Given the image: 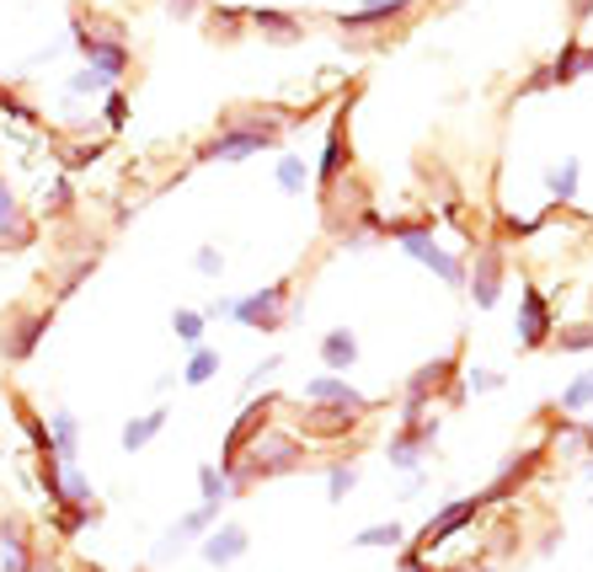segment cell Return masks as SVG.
Instances as JSON below:
<instances>
[{"label": "cell", "instance_id": "cell-1", "mask_svg": "<svg viewBox=\"0 0 593 572\" xmlns=\"http://www.w3.org/2000/svg\"><path fill=\"white\" fill-rule=\"evenodd\" d=\"M305 460H311V450H305V439H300V434H278V428H262V434L251 439V450L240 455L225 476H231V492L240 497V492L257 487V482H273V476L300 471Z\"/></svg>", "mask_w": 593, "mask_h": 572}, {"label": "cell", "instance_id": "cell-2", "mask_svg": "<svg viewBox=\"0 0 593 572\" xmlns=\"http://www.w3.org/2000/svg\"><path fill=\"white\" fill-rule=\"evenodd\" d=\"M278 145V123H262V119H240L236 128H220L203 150V161H246L257 150Z\"/></svg>", "mask_w": 593, "mask_h": 572}, {"label": "cell", "instance_id": "cell-3", "mask_svg": "<svg viewBox=\"0 0 593 572\" xmlns=\"http://www.w3.org/2000/svg\"><path fill=\"white\" fill-rule=\"evenodd\" d=\"M481 514H486V508H481V497H455V503H444L434 519L423 525V535H417V540H412L406 551H417V557H434V551L444 546V540H449V535H460L466 525H475Z\"/></svg>", "mask_w": 593, "mask_h": 572}, {"label": "cell", "instance_id": "cell-4", "mask_svg": "<svg viewBox=\"0 0 593 572\" xmlns=\"http://www.w3.org/2000/svg\"><path fill=\"white\" fill-rule=\"evenodd\" d=\"M391 231H395V242L406 246V251H412V257H417L423 268H434V273H438V279H444L449 289L466 284V268H460V257H449V251L434 242V231H423V225H391Z\"/></svg>", "mask_w": 593, "mask_h": 572}, {"label": "cell", "instance_id": "cell-5", "mask_svg": "<svg viewBox=\"0 0 593 572\" xmlns=\"http://www.w3.org/2000/svg\"><path fill=\"white\" fill-rule=\"evenodd\" d=\"M283 305H289V284H268V289H251L231 305V322L240 327H257V332H278L283 327Z\"/></svg>", "mask_w": 593, "mask_h": 572}, {"label": "cell", "instance_id": "cell-6", "mask_svg": "<svg viewBox=\"0 0 593 572\" xmlns=\"http://www.w3.org/2000/svg\"><path fill=\"white\" fill-rule=\"evenodd\" d=\"M438 439V417H423V423H401L391 434V445H385V455H391L395 471H406V476H417L423 471V455L434 450Z\"/></svg>", "mask_w": 593, "mask_h": 572}, {"label": "cell", "instance_id": "cell-7", "mask_svg": "<svg viewBox=\"0 0 593 572\" xmlns=\"http://www.w3.org/2000/svg\"><path fill=\"white\" fill-rule=\"evenodd\" d=\"M273 407H278L273 396H262V402H246V407H240V417L231 423V434H225V450H220V471H231L240 455L251 450V439L273 423Z\"/></svg>", "mask_w": 593, "mask_h": 572}, {"label": "cell", "instance_id": "cell-8", "mask_svg": "<svg viewBox=\"0 0 593 572\" xmlns=\"http://www.w3.org/2000/svg\"><path fill=\"white\" fill-rule=\"evenodd\" d=\"M551 305H546V294L535 284H524L518 289V348H546L551 343Z\"/></svg>", "mask_w": 593, "mask_h": 572}, {"label": "cell", "instance_id": "cell-9", "mask_svg": "<svg viewBox=\"0 0 593 572\" xmlns=\"http://www.w3.org/2000/svg\"><path fill=\"white\" fill-rule=\"evenodd\" d=\"M540 460H546V450L508 455V460H503V471L492 476V487H486V492H475V497H481V508H492V503H508V497H514V492L524 487V482H529L535 471H540Z\"/></svg>", "mask_w": 593, "mask_h": 572}, {"label": "cell", "instance_id": "cell-10", "mask_svg": "<svg viewBox=\"0 0 593 572\" xmlns=\"http://www.w3.org/2000/svg\"><path fill=\"white\" fill-rule=\"evenodd\" d=\"M246 551H251V535H246V525H214V530L198 540V557H203L209 568H236Z\"/></svg>", "mask_w": 593, "mask_h": 572}, {"label": "cell", "instance_id": "cell-11", "mask_svg": "<svg viewBox=\"0 0 593 572\" xmlns=\"http://www.w3.org/2000/svg\"><path fill=\"white\" fill-rule=\"evenodd\" d=\"M76 43H80V54H86V65H91L97 76L119 81L123 70H128V48H123V38H97V33L76 27Z\"/></svg>", "mask_w": 593, "mask_h": 572}, {"label": "cell", "instance_id": "cell-12", "mask_svg": "<svg viewBox=\"0 0 593 572\" xmlns=\"http://www.w3.org/2000/svg\"><path fill=\"white\" fill-rule=\"evenodd\" d=\"M369 412H354V407H305L300 417V434L305 439H343L348 428H358Z\"/></svg>", "mask_w": 593, "mask_h": 572}, {"label": "cell", "instance_id": "cell-13", "mask_svg": "<svg viewBox=\"0 0 593 572\" xmlns=\"http://www.w3.org/2000/svg\"><path fill=\"white\" fill-rule=\"evenodd\" d=\"M305 402H311V407H354V412H369V396H358L343 374H316V380H305Z\"/></svg>", "mask_w": 593, "mask_h": 572}, {"label": "cell", "instance_id": "cell-14", "mask_svg": "<svg viewBox=\"0 0 593 572\" xmlns=\"http://www.w3.org/2000/svg\"><path fill=\"white\" fill-rule=\"evenodd\" d=\"M38 546L27 540V530L16 519H0V572H33Z\"/></svg>", "mask_w": 593, "mask_h": 572}, {"label": "cell", "instance_id": "cell-15", "mask_svg": "<svg viewBox=\"0 0 593 572\" xmlns=\"http://www.w3.org/2000/svg\"><path fill=\"white\" fill-rule=\"evenodd\" d=\"M471 294H475V305H481V311H492V305H497V294H503V251H497V246H481V251H475V284H471Z\"/></svg>", "mask_w": 593, "mask_h": 572}, {"label": "cell", "instance_id": "cell-16", "mask_svg": "<svg viewBox=\"0 0 593 572\" xmlns=\"http://www.w3.org/2000/svg\"><path fill=\"white\" fill-rule=\"evenodd\" d=\"M48 332V316H22V322H5L0 327V348H5V359H33V348H38V337Z\"/></svg>", "mask_w": 593, "mask_h": 572}, {"label": "cell", "instance_id": "cell-17", "mask_svg": "<svg viewBox=\"0 0 593 572\" xmlns=\"http://www.w3.org/2000/svg\"><path fill=\"white\" fill-rule=\"evenodd\" d=\"M48 445H54V466H80V423H76V412H48Z\"/></svg>", "mask_w": 593, "mask_h": 572}, {"label": "cell", "instance_id": "cell-18", "mask_svg": "<svg viewBox=\"0 0 593 572\" xmlns=\"http://www.w3.org/2000/svg\"><path fill=\"white\" fill-rule=\"evenodd\" d=\"M321 364L332 369V374H348L358 364V337L348 327H332L321 337Z\"/></svg>", "mask_w": 593, "mask_h": 572}, {"label": "cell", "instance_id": "cell-19", "mask_svg": "<svg viewBox=\"0 0 593 572\" xmlns=\"http://www.w3.org/2000/svg\"><path fill=\"white\" fill-rule=\"evenodd\" d=\"M166 417H171L166 407H150L145 417H128V423H123V439H119V445H123L128 455H139L145 445H156V434L166 428Z\"/></svg>", "mask_w": 593, "mask_h": 572}, {"label": "cell", "instance_id": "cell-20", "mask_svg": "<svg viewBox=\"0 0 593 572\" xmlns=\"http://www.w3.org/2000/svg\"><path fill=\"white\" fill-rule=\"evenodd\" d=\"M412 0H369V5H358L354 16H343V27L348 33H363V27H374V22H391V16H401Z\"/></svg>", "mask_w": 593, "mask_h": 572}, {"label": "cell", "instance_id": "cell-21", "mask_svg": "<svg viewBox=\"0 0 593 572\" xmlns=\"http://www.w3.org/2000/svg\"><path fill=\"white\" fill-rule=\"evenodd\" d=\"M578 177H583V166H578V156H567L561 166H551V177H546V193H551L556 204H572V199H578Z\"/></svg>", "mask_w": 593, "mask_h": 572}, {"label": "cell", "instance_id": "cell-22", "mask_svg": "<svg viewBox=\"0 0 593 572\" xmlns=\"http://www.w3.org/2000/svg\"><path fill=\"white\" fill-rule=\"evenodd\" d=\"M198 497L203 503H214V508H225L236 492H231V476L220 471V466H198Z\"/></svg>", "mask_w": 593, "mask_h": 572}, {"label": "cell", "instance_id": "cell-23", "mask_svg": "<svg viewBox=\"0 0 593 572\" xmlns=\"http://www.w3.org/2000/svg\"><path fill=\"white\" fill-rule=\"evenodd\" d=\"M354 487H358V466L354 460H332L326 466V503H348Z\"/></svg>", "mask_w": 593, "mask_h": 572}, {"label": "cell", "instance_id": "cell-24", "mask_svg": "<svg viewBox=\"0 0 593 572\" xmlns=\"http://www.w3.org/2000/svg\"><path fill=\"white\" fill-rule=\"evenodd\" d=\"M593 407V369H583L567 391H561V417H583Z\"/></svg>", "mask_w": 593, "mask_h": 572}, {"label": "cell", "instance_id": "cell-25", "mask_svg": "<svg viewBox=\"0 0 593 572\" xmlns=\"http://www.w3.org/2000/svg\"><path fill=\"white\" fill-rule=\"evenodd\" d=\"M401 525H395V519H385V525H369V530H358L354 535V546L358 551H391V546H401Z\"/></svg>", "mask_w": 593, "mask_h": 572}, {"label": "cell", "instance_id": "cell-26", "mask_svg": "<svg viewBox=\"0 0 593 572\" xmlns=\"http://www.w3.org/2000/svg\"><path fill=\"white\" fill-rule=\"evenodd\" d=\"M214 374H220V354L198 343V348H193V359H188V369H182V380H188V385H209Z\"/></svg>", "mask_w": 593, "mask_h": 572}, {"label": "cell", "instance_id": "cell-27", "mask_svg": "<svg viewBox=\"0 0 593 572\" xmlns=\"http://www.w3.org/2000/svg\"><path fill=\"white\" fill-rule=\"evenodd\" d=\"M97 519H102V508H97V503H91V508H54V530L65 535V540L80 535L86 525H97Z\"/></svg>", "mask_w": 593, "mask_h": 572}, {"label": "cell", "instance_id": "cell-28", "mask_svg": "<svg viewBox=\"0 0 593 572\" xmlns=\"http://www.w3.org/2000/svg\"><path fill=\"white\" fill-rule=\"evenodd\" d=\"M343 161H348V150H343V123H332V134H326V156H321V182H326V188L337 182Z\"/></svg>", "mask_w": 593, "mask_h": 572}, {"label": "cell", "instance_id": "cell-29", "mask_svg": "<svg viewBox=\"0 0 593 572\" xmlns=\"http://www.w3.org/2000/svg\"><path fill=\"white\" fill-rule=\"evenodd\" d=\"M305 177H311V166L300 161L294 150L278 156V188H283V193H305Z\"/></svg>", "mask_w": 593, "mask_h": 572}, {"label": "cell", "instance_id": "cell-30", "mask_svg": "<svg viewBox=\"0 0 593 572\" xmlns=\"http://www.w3.org/2000/svg\"><path fill=\"white\" fill-rule=\"evenodd\" d=\"M251 22H257L262 33H273L278 43H294V38H300V27H289L294 16H283V11H251Z\"/></svg>", "mask_w": 593, "mask_h": 572}, {"label": "cell", "instance_id": "cell-31", "mask_svg": "<svg viewBox=\"0 0 593 572\" xmlns=\"http://www.w3.org/2000/svg\"><path fill=\"white\" fill-rule=\"evenodd\" d=\"M203 322H209L203 311H177V316H171V332H177L182 343H193V348H198V337H203Z\"/></svg>", "mask_w": 593, "mask_h": 572}, {"label": "cell", "instance_id": "cell-32", "mask_svg": "<svg viewBox=\"0 0 593 572\" xmlns=\"http://www.w3.org/2000/svg\"><path fill=\"white\" fill-rule=\"evenodd\" d=\"M5 236H11V242H27V236L16 231V199L5 193V177H0V242H5Z\"/></svg>", "mask_w": 593, "mask_h": 572}, {"label": "cell", "instance_id": "cell-33", "mask_svg": "<svg viewBox=\"0 0 593 572\" xmlns=\"http://www.w3.org/2000/svg\"><path fill=\"white\" fill-rule=\"evenodd\" d=\"M556 348H561V354H583V348H593V327H561L556 332Z\"/></svg>", "mask_w": 593, "mask_h": 572}, {"label": "cell", "instance_id": "cell-34", "mask_svg": "<svg viewBox=\"0 0 593 572\" xmlns=\"http://www.w3.org/2000/svg\"><path fill=\"white\" fill-rule=\"evenodd\" d=\"M466 391L492 396V391H503V374H497V369H471V374H466Z\"/></svg>", "mask_w": 593, "mask_h": 572}, {"label": "cell", "instance_id": "cell-35", "mask_svg": "<svg viewBox=\"0 0 593 572\" xmlns=\"http://www.w3.org/2000/svg\"><path fill=\"white\" fill-rule=\"evenodd\" d=\"M86 91H108V76H97L91 65H86V70H76V76H70V97H86Z\"/></svg>", "mask_w": 593, "mask_h": 572}, {"label": "cell", "instance_id": "cell-36", "mask_svg": "<svg viewBox=\"0 0 593 572\" xmlns=\"http://www.w3.org/2000/svg\"><path fill=\"white\" fill-rule=\"evenodd\" d=\"M278 369H283V359H278V354H273V359H262V364H257V369H251V374H246V391H257L262 380H273Z\"/></svg>", "mask_w": 593, "mask_h": 572}, {"label": "cell", "instance_id": "cell-37", "mask_svg": "<svg viewBox=\"0 0 593 572\" xmlns=\"http://www.w3.org/2000/svg\"><path fill=\"white\" fill-rule=\"evenodd\" d=\"M193 262H198V273H209V279H214V273H220V268H225V257H220V251H214V246H203V251H198Z\"/></svg>", "mask_w": 593, "mask_h": 572}, {"label": "cell", "instance_id": "cell-38", "mask_svg": "<svg viewBox=\"0 0 593 572\" xmlns=\"http://www.w3.org/2000/svg\"><path fill=\"white\" fill-rule=\"evenodd\" d=\"M123 119H128V102L113 91V97H108V123H123Z\"/></svg>", "mask_w": 593, "mask_h": 572}, {"label": "cell", "instance_id": "cell-39", "mask_svg": "<svg viewBox=\"0 0 593 572\" xmlns=\"http://www.w3.org/2000/svg\"><path fill=\"white\" fill-rule=\"evenodd\" d=\"M171 11H177V16H193V11H198V0H171Z\"/></svg>", "mask_w": 593, "mask_h": 572}, {"label": "cell", "instance_id": "cell-40", "mask_svg": "<svg viewBox=\"0 0 593 572\" xmlns=\"http://www.w3.org/2000/svg\"><path fill=\"white\" fill-rule=\"evenodd\" d=\"M33 572H59V568H54V562H48V557L38 551V562H33Z\"/></svg>", "mask_w": 593, "mask_h": 572}, {"label": "cell", "instance_id": "cell-41", "mask_svg": "<svg viewBox=\"0 0 593 572\" xmlns=\"http://www.w3.org/2000/svg\"><path fill=\"white\" fill-rule=\"evenodd\" d=\"M583 476H589V482H593V455H583Z\"/></svg>", "mask_w": 593, "mask_h": 572}, {"label": "cell", "instance_id": "cell-42", "mask_svg": "<svg viewBox=\"0 0 593 572\" xmlns=\"http://www.w3.org/2000/svg\"><path fill=\"white\" fill-rule=\"evenodd\" d=\"M80 572H102V568H80Z\"/></svg>", "mask_w": 593, "mask_h": 572}]
</instances>
